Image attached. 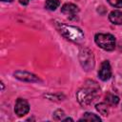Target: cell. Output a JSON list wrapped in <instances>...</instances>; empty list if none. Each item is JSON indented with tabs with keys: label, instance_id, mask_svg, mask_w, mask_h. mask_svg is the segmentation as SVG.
Instances as JSON below:
<instances>
[{
	"label": "cell",
	"instance_id": "4",
	"mask_svg": "<svg viewBox=\"0 0 122 122\" xmlns=\"http://www.w3.org/2000/svg\"><path fill=\"white\" fill-rule=\"evenodd\" d=\"M79 59L82 67L86 71H91L94 67V58L92 52L88 49H82L79 53Z\"/></svg>",
	"mask_w": 122,
	"mask_h": 122
},
{
	"label": "cell",
	"instance_id": "1",
	"mask_svg": "<svg viewBox=\"0 0 122 122\" xmlns=\"http://www.w3.org/2000/svg\"><path fill=\"white\" fill-rule=\"evenodd\" d=\"M99 94H100V89L95 85V83H93V85L86 86L78 91L77 100L81 105L87 106L90 105Z\"/></svg>",
	"mask_w": 122,
	"mask_h": 122
},
{
	"label": "cell",
	"instance_id": "7",
	"mask_svg": "<svg viewBox=\"0 0 122 122\" xmlns=\"http://www.w3.org/2000/svg\"><path fill=\"white\" fill-rule=\"evenodd\" d=\"M78 11H79L78 7L72 3H66L61 8V12L64 13L65 15L70 16V17L75 16L78 13Z\"/></svg>",
	"mask_w": 122,
	"mask_h": 122
},
{
	"label": "cell",
	"instance_id": "5",
	"mask_svg": "<svg viewBox=\"0 0 122 122\" xmlns=\"http://www.w3.org/2000/svg\"><path fill=\"white\" fill-rule=\"evenodd\" d=\"M30 111V106L29 103L22 98H18L15 102V107H14V112L18 116H24L26 115Z\"/></svg>",
	"mask_w": 122,
	"mask_h": 122
},
{
	"label": "cell",
	"instance_id": "12",
	"mask_svg": "<svg viewBox=\"0 0 122 122\" xmlns=\"http://www.w3.org/2000/svg\"><path fill=\"white\" fill-rule=\"evenodd\" d=\"M80 120H86V121H100V117L97 116L96 114L94 113H92V112H86L84 113L82 119Z\"/></svg>",
	"mask_w": 122,
	"mask_h": 122
},
{
	"label": "cell",
	"instance_id": "9",
	"mask_svg": "<svg viewBox=\"0 0 122 122\" xmlns=\"http://www.w3.org/2000/svg\"><path fill=\"white\" fill-rule=\"evenodd\" d=\"M109 20L115 25L122 24V11L121 10H112L109 14Z\"/></svg>",
	"mask_w": 122,
	"mask_h": 122
},
{
	"label": "cell",
	"instance_id": "10",
	"mask_svg": "<svg viewBox=\"0 0 122 122\" xmlns=\"http://www.w3.org/2000/svg\"><path fill=\"white\" fill-rule=\"evenodd\" d=\"M60 5L59 0H46L45 2V8L49 10H56Z\"/></svg>",
	"mask_w": 122,
	"mask_h": 122
},
{
	"label": "cell",
	"instance_id": "16",
	"mask_svg": "<svg viewBox=\"0 0 122 122\" xmlns=\"http://www.w3.org/2000/svg\"><path fill=\"white\" fill-rule=\"evenodd\" d=\"M1 1H3V2H11L12 0H1Z\"/></svg>",
	"mask_w": 122,
	"mask_h": 122
},
{
	"label": "cell",
	"instance_id": "13",
	"mask_svg": "<svg viewBox=\"0 0 122 122\" xmlns=\"http://www.w3.org/2000/svg\"><path fill=\"white\" fill-rule=\"evenodd\" d=\"M96 110L104 116H107L109 114V108L108 105H106L105 103H99L96 105Z\"/></svg>",
	"mask_w": 122,
	"mask_h": 122
},
{
	"label": "cell",
	"instance_id": "8",
	"mask_svg": "<svg viewBox=\"0 0 122 122\" xmlns=\"http://www.w3.org/2000/svg\"><path fill=\"white\" fill-rule=\"evenodd\" d=\"M14 76L20 80L23 81H29V82H36L39 81V78H37L34 74L26 72V71H16L14 72Z\"/></svg>",
	"mask_w": 122,
	"mask_h": 122
},
{
	"label": "cell",
	"instance_id": "14",
	"mask_svg": "<svg viewBox=\"0 0 122 122\" xmlns=\"http://www.w3.org/2000/svg\"><path fill=\"white\" fill-rule=\"evenodd\" d=\"M108 2L114 8H122V0H108Z\"/></svg>",
	"mask_w": 122,
	"mask_h": 122
},
{
	"label": "cell",
	"instance_id": "3",
	"mask_svg": "<svg viewBox=\"0 0 122 122\" xmlns=\"http://www.w3.org/2000/svg\"><path fill=\"white\" fill-rule=\"evenodd\" d=\"M94 41L105 51H112L115 48V38L110 33H97L94 36Z\"/></svg>",
	"mask_w": 122,
	"mask_h": 122
},
{
	"label": "cell",
	"instance_id": "11",
	"mask_svg": "<svg viewBox=\"0 0 122 122\" xmlns=\"http://www.w3.org/2000/svg\"><path fill=\"white\" fill-rule=\"evenodd\" d=\"M106 101L110 105H116L119 102L118 96L114 95L113 93H107L106 94Z\"/></svg>",
	"mask_w": 122,
	"mask_h": 122
},
{
	"label": "cell",
	"instance_id": "6",
	"mask_svg": "<svg viewBox=\"0 0 122 122\" xmlns=\"http://www.w3.org/2000/svg\"><path fill=\"white\" fill-rule=\"evenodd\" d=\"M112 76V69H111V65L109 63V61L105 60L102 62L101 64V67L98 71V77L103 80V81H106L108 79H110Z\"/></svg>",
	"mask_w": 122,
	"mask_h": 122
},
{
	"label": "cell",
	"instance_id": "2",
	"mask_svg": "<svg viewBox=\"0 0 122 122\" xmlns=\"http://www.w3.org/2000/svg\"><path fill=\"white\" fill-rule=\"evenodd\" d=\"M59 31L61 32V34L65 38H67L68 40H71L72 42L80 43L84 40V33L77 27L60 24L59 25Z\"/></svg>",
	"mask_w": 122,
	"mask_h": 122
},
{
	"label": "cell",
	"instance_id": "15",
	"mask_svg": "<svg viewBox=\"0 0 122 122\" xmlns=\"http://www.w3.org/2000/svg\"><path fill=\"white\" fill-rule=\"evenodd\" d=\"M30 1V0H19L20 4H22V5H27V4H29Z\"/></svg>",
	"mask_w": 122,
	"mask_h": 122
}]
</instances>
